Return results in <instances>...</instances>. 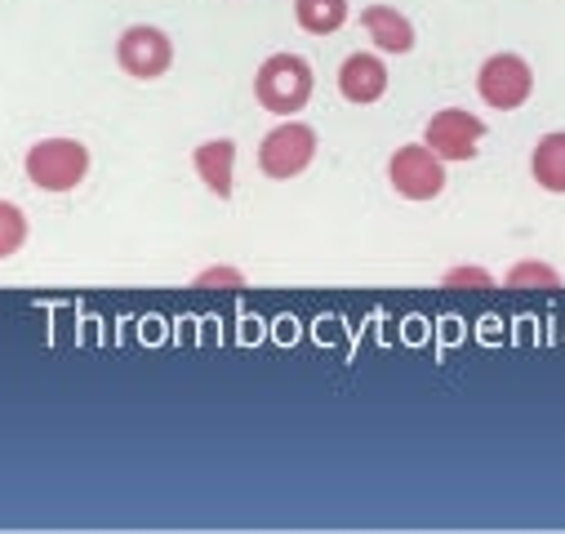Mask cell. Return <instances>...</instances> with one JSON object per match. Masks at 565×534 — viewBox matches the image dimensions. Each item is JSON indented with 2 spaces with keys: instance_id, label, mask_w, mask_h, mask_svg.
I'll use <instances>...</instances> for the list:
<instances>
[{
  "instance_id": "13",
  "label": "cell",
  "mask_w": 565,
  "mask_h": 534,
  "mask_svg": "<svg viewBox=\"0 0 565 534\" xmlns=\"http://www.w3.org/2000/svg\"><path fill=\"white\" fill-rule=\"evenodd\" d=\"M23 241H28V218H23V210L10 205V201H0V258L19 254Z\"/></svg>"
},
{
  "instance_id": "10",
  "label": "cell",
  "mask_w": 565,
  "mask_h": 534,
  "mask_svg": "<svg viewBox=\"0 0 565 534\" xmlns=\"http://www.w3.org/2000/svg\"><path fill=\"white\" fill-rule=\"evenodd\" d=\"M196 174H201V183L214 192V196H232V165H236V143L232 139H210V143H201L196 148Z\"/></svg>"
},
{
  "instance_id": "6",
  "label": "cell",
  "mask_w": 565,
  "mask_h": 534,
  "mask_svg": "<svg viewBox=\"0 0 565 534\" xmlns=\"http://www.w3.org/2000/svg\"><path fill=\"white\" fill-rule=\"evenodd\" d=\"M116 63L134 76V81H157L170 72L174 63V45L161 28H129L120 41H116Z\"/></svg>"
},
{
  "instance_id": "2",
  "label": "cell",
  "mask_w": 565,
  "mask_h": 534,
  "mask_svg": "<svg viewBox=\"0 0 565 534\" xmlns=\"http://www.w3.org/2000/svg\"><path fill=\"white\" fill-rule=\"evenodd\" d=\"M89 174V148L76 139H45L28 152V179L41 192H72Z\"/></svg>"
},
{
  "instance_id": "9",
  "label": "cell",
  "mask_w": 565,
  "mask_h": 534,
  "mask_svg": "<svg viewBox=\"0 0 565 534\" xmlns=\"http://www.w3.org/2000/svg\"><path fill=\"white\" fill-rule=\"evenodd\" d=\"M361 23H365L370 41H374L383 54H409V50H414V23H409L401 10H392V6H370V10L361 14Z\"/></svg>"
},
{
  "instance_id": "1",
  "label": "cell",
  "mask_w": 565,
  "mask_h": 534,
  "mask_svg": "<svg viewBox=\"0 0 565 534\" xmlns=\"http://www.w3.org/2000/svg\"><path fill=\"white\" fill-rule=\"evenodd\" d=\"M254 98L276 116L303 111L312 98V63L299 54H271L254 76Z\"/></svg>"
},
{
  "instance_id": "11",
  "label": "cell",
  "mask_w": 565,
  "mask_h": 534,
  "mask_svg": "<svg viewBox=\"0 0 565 534\" xmlns=\"http://www.w3.org/2000/svg\"><path fill=\"white\" fill-rule=\"evenodd\" d=\"M530 170H534V183L543 192H556L565 196V129H552L539 139L534 157H530Z\"/></svg>"
},
{
  "instance_id": "14",
  "label": "cell",
  "mask_w": 565,
  "mask_h": 534,
  "mask_svg": "<svg viewBox=\"0 0 565 534\" xmlns=\"http://www.w3.org/2000/svg\"><path fill=\"white\" fill-rule=\"evenodd\" d=\"M530 281H539V286H556L561 277L552 273V267H543V263H521V267H512V273H508V286H530Z\"/></svg>"
},
{
  "instance_id": "7",
  "label": "cell",
  "mask_w": 565,
  "mask_h": 534,
  "mask_svg": "<svg viewBox=\"0 0 565 534\" xmlns=\"http://www.w3.org/2000/svg\"><path fill=\"white\" fill-rule=\"evenodd\" d=\"M481 139H486V120L463 107H446L428 120V148L441 161H472Z\"/></svg>"
},
{
  "instance_id": "15",
  "label": "cell",
  "mask_w": 565,
  "mask_h": 534,
  "mask_svg": "<svg viewBox=\"0 0 565 534\" xmlns=\"http://www.w3.org/2000/svg\"><path fill=\"white\" fill-rule=\"evenodd\" d=\"M446 281H450V286H481V290H490V286H494L486 273H477V267H459V273H450Z\"/></svg>"
},
{
  "instance_id": "3",
  "label": "cell",
  "mask_w": 565,
  "mask_h": 534,
  "mask_svg": "<svg viewBox=\"0 0 565 534\" xmlns=\"http://www.w3.org/2000/svg\"><path fill=\"white\" fill-rule=\"evenodd\" d=\"M317 157V129L303 125V120H286V125H276L263 148H258V170L267 179H295L312 165Z\"/></svg>"
},
{
  "instance_id": "12",
  "label": "cell",
  "mask_w": 565,
  "mask_h": 534,
  "mask_svg": "<svg viewBox=\"0 0 565 534\" xmlns=\"http://www.w3.org/2000/svg\"><path fill=\"white\" fill-rule=\"evenodd\" d=\"M295 19L312 36H330L348 23V0H295Z\"/></svg>"
},
{
  "instance_id": "4",
  "label": "cell",
  "mask_w": 565,
  "mask_h": 534,
  "mask_svg": "<svg viewBox=\"0 0 565 534\" xmlns=\"http://www.w3.org/2000/svg\"><path fill=\"white\" fill-rule=\"evenodd\" d=\"M387 179L405 201H433L446 192V165L428 143L396 148L387 161Z\"/></svg>"
},
{
  "instance_id": "5",
  "label": "cell",
  "mask_w": 565,
  "mask_h": 534,
  "mask_svg": "<svg viewBox=\"0 0 565 534\" xmlns=\"http://www.w3.org/2000/svg\"><path fill=\"white\" fill-rule=\"evenodd\" d=\"M477 89L494 111H516L534 94V72L521 54H494V58H486V67L477 76Z\"/></svg>"
},
{
  "instance_id": "8",
  "label": "cell",
  "mask_w": 565,
  "mask_h": 534,
  "mask_svg": "<svg viewBox=\"0 0 565 534\" xmlns=\"http://www.w3.org/2000/svg\"><path fill=\"white\" fill-rule=\"evenodd\" d=\"M339 94L348 103H356V107L379 103L387 94V67H383V58H374V54L343 58V67H339Z\"/></svg>"
}]
</instances>
